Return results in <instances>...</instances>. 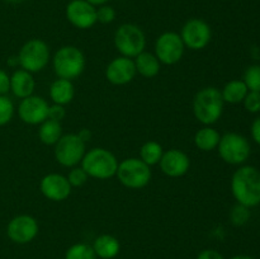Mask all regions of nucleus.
Returning <instances> with one entry per match:
<instances>
[{"instance_id": "nucleus-1", "label": "nucleus", "mask_w": 260, "mask_h": 259, "mask_svg": "<svg viewBox=\"0 0 260 259\" xmlns=\"http://www.w3.org/2000/svg\"><path fill=\"white\" fill-rule=\"evenodd\" d=\"M231 192L236 202L251 208L260 205V172L255 167L243 165L231 178Z\"/></svg>"}, {"instance_id": "nucleus-2", "label": "nucleus", "mask_w": 260, "mask_h": 259, "mask_svg": "<svg viewBox=\"0 0 260 259\" xmlns=\"http://www.w3.org/2000/svg\"><path fill=\"white\" fill-rule=\"evenodd\" d=\"M223 102L220 89L207 86L198 91L193 99L194 117L205 126H212L222 116Z\"/></svg>"}, {"instance_id": "nucleus-3", "label": "nucleus", "mask_w": 260, "mask_h": 259, "mask_svg": "<svg viewBox=\"0 0 260 259\" xmlns=\"http://www.w3.org/2000/svg\"><path fill=\"white\" fill-rule=\"evenodd\" d=\"M80 164L89 178L104 180L116 175L119 163L113 152L109 150L94 147L85 152Z\"/></svg>"}, {"instance_id": "nucleus-4", "label": "nucleus", "mask_w": 260, "mask_h": 259, "mask_svg": "<svg viewBox=\"0 0 260 259\" xmlns=\"http://www.w3.org/2000/svg\"><path fill=\"white\" fill-rule=\"evenodd\" d=\"M52 66L57 78L74 80L79 78L85 69V56L75 46H62L56 51Z\"/></svg>"}, {"instance_id": "nucleus-5", "label": "nucleus", "mask_w": 260, "mask_h": 259, "mask_svg": "<svg viewBox=\"0 0 260 259\" xmlns=\"http://www.w3.org/2000/svg\"><path fill=\"white\" fill-rule=\"evenodd\" d=\"M114 46L124 57L135 58L144 52L146 47V37L139 25L124 23L117 28L114 33Z\"/></svg>"}, {"instance_id": "nucleus-6", "label": "nucleus", "mask_w": 260, "mask_h": 259, "mask_svg": "<svg viewBox=\"0 0 260 259\" xmlns=\"http://www.w3.org/2000/svg\"><path fill=\"white\" fill-rule=\"evenodd\" d=\"M116 175L126 188L141 189L151 180V169L140 157H128L119 163Z\"/></svg>"}, {"instance_id": "nucleus-7", "label": "nucleus", "mask_w": 260, "mask_h": 259, "mask_svg": "<svg viewBox=\"0 0 260 259\" xmlns=\"http://www.w3.org/2000/svg\"><path fill=\"white\" fill-rule=\"evenodd\" d=\"M218 155L230 165H241L249 159L251 152L250 142L245 136L235 132L222 135L218 142Z\"/></svg>"}, {"instance_id": "nucleus-8", "label": "nucleus", "mask_w": 260, "mask_h": 259, "mask_svg": "<svg viewBox=\"0 0 260 259\" xmlns=\"http://www.w3.org/2000/svg\"><path fill=\"white\" fill-rule=\"evenodd\" d=\"M50 48L47 43L38 38L27 41L18 53V61L23 70L28 73H40L50 62Z\"/></svg>"}, {"instance_id": "nucleus-9", "label": "nucleus", "mask_w": 260, "mask_h": 259, "mask_svg": "<svg viewBox=\"0 0 260 259\" xmlns=\"http://www.w3.org/2000/svg\"><path fill=\"white\" fill-rule=\"evenodd\" d=\"M55 159L65 168H74L80 164L86 152L85 142L78 134L62 135L55 144Z\"/></svg>"}, {"instance_id": "nucleus-10", "label": "nucleus", "mask_w": 260, "mask_h": 259, "mask_svg": "<svg viewBox=\"0 0 260 259\" xmlns=\"http://www.w3.org/2000/svg\"><path fill=\"white\" fill-rule=\"evenodd\" d=\"M185 46L179 33L164 32L157 37L155 42V56L160 63L175 65L182 60Z\"/></svg>"}, {"instance_id": "nucleus-11", "label": "nucleus", "mask_w": 260, "mask_h": 259, "mask_svg": "<svg viewBox=\"0 0 260 259\" xmlns=\"http://www.w3.org/2000/svg\"><path fill=\"white\" fill-rule=\"evenodd\" d=\"M185 47L193 51L203 50L212 40V30L208 23L200 18H192L184 23L180 32Z\"/></svg>"}, {"instance_id": "nucleus-12", "label": "nucleus", "mask_w": 260, "mask_h": 259, "mask_svg": "<svg viewBox=\"0 0 260 259\" xmlns=\"http://www.w3.org/2000/svg\"><path fill=\"white\" fill-rule=\"evenodd\" d=\"M38 222L30 215H18L9 221L7 234L17 244L30 243L38 234Z\"/></svg>"}, {"instance_id": "nucleus-13", "label": "nucleus", "mask_w": 260, "mask_h": 259, "mask_svg": "<svg viewBox=\"0 0 260 259\" xmlns=\"http://www.w3.org/2000/svg\"><path fill=\"white\" fill-rule=\"evenodd\" d=\"M65 13L69 22L79 29H89L96 23V7L86 0H71Z\"/></svg>"}, {"instance_id": "nucleus-14", "label": "nucleus", "mask_w": 260, "mask_h": 259, "mask_svg": "<svg viewBox=\"0 0 260 259\" xmlns=\"http://www.w3.org/2000/svg\"><path fill=\"white\" fill-rule=\"evenodd\" d=\"M48 106L47 101L42 96L30 95L22 99L18 107L19 118L27 124H41L48 118Z\"/></svg>"}, {"instance_id": "nucleus-15", "label": "nucleus", "mask_w": 260, "mask_h": 259, "mask_svg": "<svg viewBox=\"0 0 260 259\" xmlns=\"http://www.w3.org/2000/svg\"><path fill=\"white\" fill-rule=\"evenodd\" d=\"M71 185L68 178L58 173H50L40 182V190L47 200L61 202L71 195Z\"/></svg>"}, {"instance_id": "nucleus-16", "label": "nucleus", "mask_w": 260, "mask_h": 259, "mask_svg": "<svg viewBox=\"0 0 260 259\" xmlns=\"http://www.w3.org/2000/svg\"><path fill=\"white\" fill-rule=\"evenodd\" d=\"M134 58L119 57L113 58L106 68V78L113 85H126L131 83L136 76Z\"/></svg>"}, {"instance_id": "nucleus-17", "label": "nucleus", "mask_w": 260, "mask_h": 259, "mask_svg": "<svg viewBox=\"0 0 260 259\" xmlns=\"http://www.w3.org/2000/svg\"><path fill=\"white\" fill-rule=\"evenodd\" d=\"M159 165L165 175L170 178H179L188 173L190 168V160L182 150L170 149L164 151Z\"/></svg>"}, {"instance_id": "nucleus-18", "label": "nucleus", "mask_w": 260, "mask_h": 259, "mask_svg": "<svg viewBox=\"0 0 260 259\" xmlns=\"http://www.w3.org/2000/svg\"><path fill=\"white\" fill-rule=\"evenodd\" d=\"M35 86L36 83L33 75L23 69L15 70L10 76V90L17 98L24 99L27 96L33 95Z\"/></svg>"}, {"instance_id": "nucleus-19", "label": "nucleus", "mask_w": 260, "mask_h": 259, "mask_svg": "<svg viewBox=\"0 0 260 259\" xmlns=\"http://www.w3.org/2000/svg\"><path fill=\"white\" fill-rule=\"evenodd\" d=\"M50 98L53 104H60V106H66L71 103L75 95V89L71 80L68 79L57 78L50 86Z\"/></svg>"}, {"instance_id": "nucleus-20", "label": "nucleus", "mask_w": 260, "mask_h": 259, "mask_svg": "<svg viewBox=\"0 0 260 259\" xmlns=\"http://www.w3.org/2000/svg\"><path fill=\"white\" fill-rule=\"evenodd\" d=\"M93 250L96 256L102 259H113L118 255L121 250V244L118 239L109 234H103L94 240Z\"/></svg>"}, {"instance_id": "nucleus-21", "label": "nucleus", "mask_w": 260, "mask_h": 259, "mask_svg": "<svg viewBox=\"0 0 260 259\" xmlns=\"http://www.w3.org/2000/svg\"><path fill=\"white\" fill-rule=\"evenodd\" d=\"M134 62L135 68H136V73L144 76V78H155L160 73L161 63H160V61L157 60V57L154 53L144 51V52H141L139 56L134 58Z\"/></svg>"}, {"instance_id": "nucleus-22", "label": "nucleus", "mask_w": 260, "mask_h": 259, "mask_svg": "<svg viewBox=\"0 0 260 259\" xmlns=\"http://www.w3.org/2000/svg\"><path fill=\"white\" fill-rule=\"evenodd\" d=\"M220 139L221 135L218 134L217 130H215L211 126H205L196 132L194 145L201 151L208 152L217 149Z\"/></svg>"}, {"instance_id": "nucleus-23", "label": "nucleus", "mask_w": 260, "mask_h": 259, "mask_svg": "<svg viewBox=\"0 0 260 259\" xmlns=\"http://www.w3.org/2000/svg\"><path fill=\"white\" fill-rule=\"evenodd\" d=\"M248 91L249 89L246 88L243 80H231L223 86L222 90H221V95H222L225 103L239 104L243 103Z\"/></svg>"}, {"instance_id": "nucleus-24", "label": "nucleus", "mask_w": 260, "mask_h": 259, "mask_svg": "<svg viewBox=\"0 0 260 259\" xmlns=\"http://www.w3.org/2000/svg\"><path fill=\"white\" fill-rule=\"evenodd\" d=\"M61 136H62V127H61L60 122L47 118L40 124L38 137H40L42 144L48 145V146H52V145L55 146V144L60 140Z\"/></svg>"}, {"instance_id": "nucleus-25", "label": "nucleus", "mask_w": 260, "mask_h": 259, "mask_svg": "<svg viewBox=\"0 0 260 259\" xmlns=\"http://www.w3.org/2000/svg\"><path fill=\"white\" fill-rule=\"evenodd\" d=\"M164 150L162 146L156 141H146L140 149V159L149 167L159 164Z\"/></svg>"}, {"instance_id": "nucleus-26", "label": "nucleus", "mask_w": 260, "mask_h": 259, "mask_svg": "<svg viewBox=\"0 0 260 259\" xmlns=\"http://www.w3.org/2000/svg\"><path fill=\"white\" fill-rule=\"evenodd\" d=\"M65 259H96V255L93 250V246L79 243L74 244L66 250Z\"/></svg>"}, {"instance_id": "nucleus-27", "label": "nucleus", "mask_w": 260, "mask_h": 259, "mask_svg": "<svg viewBox=\"0 0 260 259\" xmlns=\"http://www.w3.org/2000/svg\"><path fill=\"white\" fill-rule=\"evenodd\" d=\"M244 83L250 91H260V65H251L244 74Z\"/></svg>"}, {"instance_id": "nucleus-28", "label": "nucleus", "mask_w": 260, "mask_h": 259, "mask_svg": "<svg viewBox=\"0 0 260 259\" xmlns=\"http://www.w3.org/2000/svg\"><path fill=\"white\" fill-rule=\"evenodd\" d=\"M250 218V211H249L248 207L238 203L236 206H234L233 210L230 212V220L231 222L235 226H243L245 225L246 222Z\"/></svg>"}, {"instance_id": "nucleus-29", "label": "nucleus", "mask_w": 260, "mask_h": 259, "mask_svg": "<svg viewBox=\"0 0 260 259\" xmlns=\"http://www.w3.org/2000/svg\"><path fill=\"white\" fill-rule=\"evenodd\" d=\"M14 116V104L7 95H0V126L9 123Z\"/></svg>"}, {"instance_id": "nucleus-30", "label": "nucleus", "mask_w": 260, "mask_h": 259, "mask_svg": "<svg viewBox=\"0 0 260 259\" xmlns=\"http://www.w3.org/2000/svg\"><path fill=\"white\" fill-rule=\"evenodd\" d=\"M68 180L71 187H81L85 184L89 179V175L81 167H74L68 174Z\"/></svg>"}, {"instance_id": "nucleus-31", "label": "nucleus", "mask_w": 260, "mask_h": 259, "mask_svg": "<svg viewBox=\"0 0 260 259\" xmlns=\"http://www.w3.org/2000/svg\"><path fill=\"white\" fill-rule=\"evenodd\" d=\"M116 19V10L111 7V5H101L96 8V22L103 23V24H108Z\"/></svg>"}, {"instance_id": "nucleus-32", "label": "nucleus", "mask_w": 260, "mask_h": 259, "mask_svg": "<svg viewBox=\"0 0 260 259\" xmlns=\"http://www.w3.org/2000/svg\"><path fill=\"white\" fill-rule=\"evenodd\" d=\"M244 107L250 113H259L260 112V91H248L245 99L243 101Z\"/></svg>"}, {"instance_id": "nucleus-33", "label": "nucleus", "mask_w": 260, "mask_h": 259, "mask_svg": "<svg viewBox=\"0 0 260 259\" xmlns=\"http://www.w3.org/2000/svg\"><path fill=\"white\" fill-rule=\"evenodd\" d=\"M66 116L65 106H60V104H52L48 108V118L52 121L61 122Z\"/></svg>"}, {"instance_id": "nucleus-34", "label": "nucleus", "mask_w": 260, "mask_h": 259, "mask_svg": "<svg viewBox=\"0 0 260 259\" xmlns=\"http://www.w3.org/2000/svg\"><path fill=\"white\" fill-rule=\"evenodd\" d=\"M10 90V76L0 69V95H5Z\"/></svg>"}, {"instance_id": "nucleus-35", "label": "nucleus", "mask_w": 260, "mask_h": 259, "mask_svg": "<svg viewBox=\"0 0 260 259\" xmlns=\"http://www.w3.org/2000/svg\"><path fill=\"white\" fill-rule=\"evenodd\" d=\"M197 259H225L222 254L218 253L215 249H205L198 254Z\"/></svg>"}, {"instance_id": "nucleus-36", "label": "nucleus", "mask_w": 260, "mask_h": 259, "mask_svg": "<svg viewBox=\"0 0 260 259\" xmlns=\"http://www.w3.org/2000/svg\"><path fill=\"white\" fill-rule=\"evenodd\" d=\"M250 132L254 141H255L258 145H260V117H258L256 119H254V122L251 123Z\"/></svg>"}, {"instance_id": "nucleus-37", "label": "nucleus", "mask_w": 260, "mask_h": 259, "mask_svg": "<svg viewBox=\"0 0 260 259\" xmlns=\"http://www.w3.org/2000/svg\"><path fill=\"white\" fill-rule=\"evenodd\" d=\"M78 135H79V137H80V139L83 140L84 142H85V144H86V141H89V140H90V137H91L90 131H89V130H86V128L81 130V131L79 132Z\"/></svg>"}, {"instance_id": "nucleus-38", "label": "nucleus", "mask_w": 260, "mask_h": 259, "mask_svg": "<svg viewBox=\"0 0 260 259\" xmlns=\"http://www.w3.org/2000/svg\"><path fill=\"white\" fill-rule=\"evenodd\" d=\"M86 2L90 3L91 5H94V7H101V5L107 4L109 0H86Z\"/></svg>"}, {"instance_id": "nucleus-39", "label": "nucleus", "mask_w": 260, "mask_h": 259, "mask_svg": "<svg viewBox=\"0 0 260 259\" xmlns=\"http://www.w3.org/2000/svg\"><path fill=\"white\" fill-rule=\"evenodd\" d=\"M231 259H254V258H253V256H250V255H244V254H240V255L233 256Z\"/></svg>"}, {"instance_id": "nucleus-40", "label": "nucleus", "mask_w": 260, "mask_h": 259, "mask_svg": "<svg viewBox=\"0 0 260 259\" xmlns=\"http://www.w3.org/2000/svg\"><path fill=\"white\" fill-rule=\"evenodd\" d=\"M5 2H8V3H19V2H22V0H5Z\"/></svg>"}]
</instances>
